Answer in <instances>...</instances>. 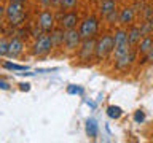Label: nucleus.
<instances>
[{
    "label": "nucleus",
    "mask_w": 153,
    "mask_h": 143,
    "mask_svg": "<svg viewBox=\"0 0 153 143\" xmlns=\"http://www.w3.org/2000/svg\"><path fill=\"white\" fill-rule=\"evenodd\" d=\"M27 19L24 3H16V2H8L7 5V21L10 27H21Z\"/></svg>",
    "instance_id": "f257e3e1"
},
{
    "label": "nucleus",
    "mask_w": 153,
    "mask_h": 143,
    "mask_svg": "<svg viewBox=\"0 0 153 143\" xmlns=\"http://www.w3.org/2000/svg\"><path fill=\"white\" fill-rule=\"evenodd\" d=\"M113 33H104L102 37L96 41V54L94 59L96 60H105L110 54H113Z\"/></svg>",
    "instance_id": "f03ea898"
},
{
    "label": "nucleus",
    "mask_w": 153,
    "mask_h": 143,
    "mask_svg": "<svg viewBox=\"0 0 153 143\" xmlns=\"http://www.w3.org/2000/svg\"><path fill=\"white\" fill-rule=\"evenodd\" d=\"M113 41H115L113 59H118V57H121V56H126L128 52L132 49V46L129 45V41H128V30H124V29H117V30H115Z\"/></svg>",
    "instance_id": "7ed1b4c3"
},
{
    "label": "nucleus",
    "mask_w": 153,
    "mask_h": 143,
    "mask_svg": "<svg viewBox=\"0 0 153 143\" xmlns=\"http://www.w3.org/2000/svg\"><path fill=\"white\" fill-rule=\"evenodd\" d=\"M53 41H51V35L46 32H43L42 35H38L37 38H33V45L30 48L32 54L37 57H45L51 52L53 49Z\"/></svg>",
    "instance_id": "20e7f679"
},
{
    "label": "nucleus",
    "mask_w": 153,
    "mask_h": 143,
    "mask_svg": "<svg viewBox=\"0 0 153 143\" xmlns=\"http://www.w3.org/2000/svg\"><path fill=\"white\" fill-rule=\"evenodd\" d=\"M99 26H100V22L96 16H86L83 21H80V24H78V30H80L81 38L94 37L96 33L99 32Z\"/></svg>",
    "instance_id": "39448f33"
},
{
    "label": "nucleus",
    "mask_w": 153,
    "mask_h": 143,
    "mask_svg": "<svg viewBox=\"0 0 153 143\" xmlns=\"http://www.w3.org/2000/svg\"><path fill=\"white\" fill-rule=\"evenodd\" d=\"M96 37H89V38H83L78 48V57L83 62H89L96 54Z\"/></svg>",
    "instance_id": "423d86ee"
},
{
    "label": "nucleus",
    "mask_w": 153,
    "mask_h": 143,
    "mask_svg": "<svg viewBox=\"0 0 153 143\" xmlns=\"http://www.w3.org/2000/svg\"><path fill=\"white\" fill-rule=\"evenodd\" d=\"M37 24H38V27H40L43 32L50 33L53 29L56 27V16H54V13H53L50 8H43L42 11L38 13Z\"/></svg>",
    "instance_id": "0eeeda50"
},
{
    "label": "nucleus",
    "mask_w": 153,
    "mask_h": 143,
    "mask_svg": "<svg viewBox=\"0 0 153 143\" xmlns=\"http://www.w3.org/2000/svg\"><path fill=\"white\" fill-rule=\"evenodd\" d=\"M81 35H80V30L78 29H69L65 30V35H64V46L67 52H74V51H78L80 48V43H81Z\"/></svg>",
    "instance_id": "6e6552de"
},
{
    "label": "nucleus",
    "mask_w": 153,
    "mask_h": 143,
    "mask_svg": "<svg viewBox=\"0 0 153 143\" xmlns=\"http://www.w3.org/2000/svg\"><path fill=\"white\" fill-rule=\"evenodd\" d=\"M80 24V14L76 11H62L59 19H57V26H61L62 29L69 30V29H76V26Z\"/></svg>",
    "instance_id": "1a4fd4ad"
},
{
    "label": "nucleus",
    "mask_w": 153,
    "mask_h": 143,
    "mask_svg": "<svg viewBox=\"0 0 153 143\" xmlns=\"http://www.w3.org/2000/svg\"><path fill=\"white\" fill-rule=\"evenodd\" d=\"M24 52V41L19 37L10 38V45H8V57L10 59H18Z\"/></svg>",
    "instance_id": "9d476101"
},
{
    "label": "nucleus",
    "mask_w": 153,
    "mask_h": 143,
    "mask_svg": "<svg viewBox=\"0 0 153 143\" xmlns=\"http://www.w3.org/2000/svg\"><path fill=\"white\" fill-rule=\"evenodd\" d=\"M136 56H137V51L136 49H131L126 56H121V57H118V59H115V69L121 70V72L128 70L129 67H131L132 62L136 60Z\"/></svg>",
    "instance_id": "9b49d317"
},
{
    "label": "nucleus",
    "mask_w": 153,
    "mask_h": 143,
    "mask_svg": "<svg viewBox=\"0 0 153 143\" xmlns=\"http://www.w3.org/2000/svg\"><path fill=\"white\" fill-rule=\"evenodd\" d=\"M136 19V11L132 7H124L120 10V16H118V24L121 26H131Z\"/></svg>",
    "instance_id": "f8f14e48"
},
{
    "label": "nucleus",
    "mask_w": 153,
    "mask_h": 143,
    "mask_svg": "<svg viewBox=\"0 0 153 143\" xmlns=\"http://www.w3.org/2000/svg\"><path fill=\"white\" fill-rule=\"evenodd\" d=\"M152 48H153V37H152V35H145V37H142L140 41L137 43L136 51H137V54L145 56V54H148V52H150Z\"/></svg>",
    "instance_id": "ddd939ff"
},
{
    "label": "nucleus",
    "mask_w": 153,
    "mask_h": 143,
    "mask_svg": "<svg viewBox=\"0 0 153 143\" xmlns=\"http://www.w3.org/2000/svg\"><path fill=\"white\" fill-rule=\"evenodd\" d=\"M50 35H51V41H53V46H54V48H59V46L64 45L65 29H62L61 26H56V27L50 32Z\"/></svg>",
    "instance_id": "4468645a"
},
{
    "label": "nucleus",
    "mask_w": 153,
    "mask_h": 143,
    "mask_svg": "<svg viewBox=\"0 0 153 143\" xmlns=\"http://www.w3.org/2000/svg\"><path fill=\"white\" fill-rule=\"evenodd\" d=\"M142 30H140V26H129L128 29V41H129V45L131 46H137V43L140 41V38H142Z\"/></svg>",
    "instance_id": "2eb2a0df"
},
{
    "label": "nucleus",
    "mask_w": 153,
    "mask_h": 143,
    "mask_svg": "<svg viewBox=\"0 0 153 143\" xmlns=\"http://www.w3.org/2000/svg\"><path fill=\"white\" fill-rule=\"evenodd\" d=\"M113 10H117V2H115V0H102V3H100V7H99V13L102 18H105V16H108Z\"/></svg>",
    "instance_id": "dca6fc26"
},
{
    "label": "nucleus",
    "mask_w": 153,
    "mask_h": 143,
    "mask_svg": "<svg viewBox=\"0 0 153 143\" xmlns=\"http://www.w3.org/2000/svg\"><path fill=\"white\" fill-rule=\"evenodd\" d=\"M86 133L91 138L97 137V124H96L94 119H88V122H86Z\"/></svg>",
    "instance_id": "f3484780"
},
{
    "label": "nucleus",
    "mask_w": 153,
    "mask_h": 143,
    "mask_svg": "<svg viewBox=\"0 0 153 143\" xmlns=\"http://www.w3.org/2000/svg\"><path fill=\"white\" fill-rule=\"evenodd\" d=\"M107 114H108V118H112V119H118V118H121L123 110L120 107H117V105H110V107H107Z\"/></svg>",
    "instance_id": "a211bd4d"
},
{
    "label": "nucleus",
    "mask_w": 153,
    "mask_h": 143,
    "mask_svg": "<svg viewBox=\"0 0 153 143\" xmlns=\"http://www.w3.org/2000/svg\"><path fill=\"white\" fill-rule=\"evenodd\" d=\"M2 67L5 70H14V72H24V70H27V67L26 65H19V64H14V62H3Z\"/></svg>",
    "instance_id": "6ab92c4d"
},
{
    "label": "nucleus",
    "mask_w": 153,
    "mask_h": 143,
    "mask_svg": "<svg viewBox=\"0 0 153 143\" xmlns=\"http://www.w3.org/2000/svg\"><path fill=\"white\" fill-rule=\"evenodd\" d=\"M76 3H78V0H61V10L62 11H70V10H74L76 7Z\"/></svg>",
    "instance_id": "aec40b11"
},
{
    "label": "nucleus",
    "mask_w": 153,
    "mask_h": 143,
    "mask_svg": "<svg viewBox=\"0 0 153 143\" xmlns=\"http://www.w3.org/2000/svg\"><path fill=\"white\" fill-rule=\"evenodd\" d=\"M8 45H10L8 38L7 37H0V57L8 56Z\"/></svg>",
    "instance_id": "412c9836"
},
{
    "label": "nucleus",
    "mask_w": 153,
    "mask_h": 143,
    "mask_svg": "<svg viewBox=\"0 0 153 143\" xmlns=\"http://www.w3.org/2000/svg\"><path fill=\"white\" fill-rule=\"evenodd\" d=\"M118 16H120V10L117 8V10H113V11L110 13L108 16H105L104 19H105L108 24H115V22H118Z\"/></svg>",
    "instance_id": "4be33fe9"
},
{
    "label": "nucleus",
    "mask_w": 153,
    "mask_h": 143,
    "mask_svg": "<svg viewBox=\"0 0 153 143\" xmlns=\"http://www.w3.org/2000/svg\"><path fill=\"white\" fill-rule=\"evenodd\" d=\"M147 62H150V64H153V48L150 49V52H148V54L142 56V59L139 60V64H140V65H143V64H147Z\"/></svg>",
    "instance_id": "5701e85b"
},
{
    "label": "nucleus",
    "mask_w": 153,
    "mask_h": 143,
    "mask_svg": "<svg viewBox=\"0 0 153 143\" xmlns=\"http://www.w3.org/2000/svg\"><path fill=\"white\" fill-rule=\"evenodd\" d=\"M134 121L139 122V124L143 122V121H145V113H143L142 110H137V111L134 113Z\"/></svg>",
    "instance_id": "b1692460"
},
{
    "label": "nucleus",
    "mask_w": 153,
    "mask_h": 143,
    "mask_svg": "<svg viewBox=\"0 0 153 143\" xmlns=\"http://www.w3.org/2000/svg\"><path fill=\"white\" fill-rule=\"evenodd\" d=\"M143 18L145 19H152L153 18V8L152 7H145V10H143Z\"/></svg>",
    "instance_id": "393cba45"
},
{
    "label": "nucleus",
    "mask_w": 153,
    "mask_h": 143,
    "mask_svg": "<svg viewBox=\"0 0 153 143\" xmlns=\"http://www.w3.org/2000/svg\"><path fill=\"white\" fill-rule=\"evenodd\" d=\"M42 8H51L53 7V0H38Z\"/></svg>",
    "instance_id": "a878e982"
},
{
    "label": "nucleus",
    "mask_w": 153,
    "mask_h": 143,
    "mask_svg": "<svg viewBox=\"0 0 153 143\" xmlns=\"http://www.w3.org/2000/svg\"><path fill=\"white\" fill-rule=\"evenodd\" d=\"M3 19H7V7L0 5V24L3 22Z\"/></svg>",
    "instance_id": "bb28decb"
},
{
    "label": "nucleus",
    "mask_w": 153,
    "mask_h": 143,
    "mask_svg": "<svg viewBox=\"0 0 153 143\" xmlns=\"http://www.w3.org/2000/svg\"><path fill=\"white\" fill-rule=\"evenodd\" d=\"M0 89H5V91H8V89H10V84L7 83V81L0 80Z\"/></svg>",
    "instance_id": "cd10ccee"
},
{
    "label": "nucleus",
    "mask_w": 153,
    "mask_h": 143,
    "mask_svg": "<svg viewBox=\"0 0 153 143\" xmlns=\"http://www.w3.org/2000/svg\"><path fill=\"white\" fill-rule=\"evenodd\" d=\"M69 92L70 94H76V92H78V94H81V92H83V89H80V88H72V86H70V88H69Z\"/></svg>",
    "instance_id": "c85d7f7f"
},
{
    "label": "nucleus",
    "mask_w": 153,
    "mask_h": 143,
    "mask_svg": "<svg viewBox=\"0 0 153 143\" xmlns=\"http://www.w3.org/2000/svg\"><path fill=\"white\" fill-rule=\"evenodd\" d=\"M19 89H21V91H29V89H30V84H29V83H21V84H19Z\"/></svg>",
    "instance_id": "c756f323"
},
{
    "label": "nucleus",
    "mask_w": 153,
    "mask_h": 143,
    "mask_svg": "<svg viewBox=\"0 0 153 143\" xmlns=\"http://www.w3.org/2000/svg\"><path fill=\"white\" fill-rule=\"evenodd\" d=\"M10 2H16V3H24V5H26L27 0H10Z\"/></svg>",
    "instance_id": "7c9ffc66"
}]
</instances>
